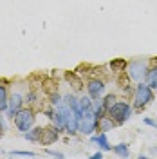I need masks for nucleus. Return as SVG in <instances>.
<instances>
[{
  "instance_id": "nucleus-7",
  "label": "nucleus",
  "mask_w": 157,
  "mask_h": 159,
  "mask_svg": "<svg viewBox=\"0 0 157 159\" xmlns=\"http://www.w3.org/2000/svg\"><path fill=\"white\" fill-rule=\"evenodd\" d=\"M24 96L18 94V92H15V94H11L9 96V103H7V118H15L16 114H18L20 110L24 109Z\"/></svg>"
},
{
  "instance_id": "nucleus-23",
  "label": "nucleus",
  "mask_w": 157,
  "mask_h": 159,
  "mask_svg": "<svg viewBox=\"0 0 157 159\" xmlns=\"http://www.w3.org/2000/svg\"><path fill=\"white\" fill-rule=\"evenodd\" d=\"M45 152L49 154L51 157H60V159H63V157H65V156H63L61 152H56V150H51V148H47V150H45Z\"/></svg>"
},
{
  "instance_id": "nucleus-1",
  "label": "nucleus",
  "mask_w": 157,
  "mask_h": 159,
  "mask_svg": "<svg viewBox=\"0 0 157 159\" xmlns=\"http://www.w3.org/2000/svg\"><path fill=\"white\" fill-rule=\"evenodd\" d=\"M132 112H134L132 103H128L127 99H118L112 107H108L107 116H110L118 125H123V123H127L128 119L132 118Z\"/></svg>"
},
{
  "instance_id": "nucleus-27",
  "label": "nucleus",
  "mask_w": 157,
  "mask_h": 159,
  "mask_svg": "<svg viewBox=\"0 0 157 159\" xmlns=\"http://www.w3.org/2000/svg\"><path fill=\"white\" fill-rule=\"evenodd\" d=\"M92 159H103V150H99L96 154H92Z\"/></svg>"
},
{
  "instance_id": "nucleus-16",
  "label": "nucleus",
  "mask_w": 157,
  "mask_h": 159,
  "mask_svg": "<svg viewBox=\"0 0 157 159\" xmlns=\"http://www.w3.org/2000/svg\"><path fill=\"white\" fill-rule=\"evenodd\" d=\"M7 103H9V94H7V87L0 83V112L7 110Z\"/></svg>"
},
{
  "instance_id": "nucleus-10",
  "label": "nucleus",
  "mask_w": 157,
  "mask_h": 159,
  "mask_svg": "<svg viewBox=\"0 0 157 159\" xmlns=\"http://www.w3.org/2000/svg\"><path fill=\"white\" fill-rule=\"evenodd\" d=\"M90 110L98 116V119H101V118H105V116H107L108 107L105 105L103 98H99V99H92V107H90Z\"/></svg>"
},
{
  "instance_id": "nucleus-25",
  "label": "nucleus",
  "mask_w": 157,
  "mask_h": 159,
  "mask_svg": "<svg viewBox=\"0 0 157 159\" xmlns=\"http://www.w3.org/2000/svg\"><path fill=\"white\" fill-rule=\"evenodd\" d=\"M6 129H7V123H6L4 116H0V132H4Z\"/></svg>"
},
{
  "instance_id": "nucleus-28",
  "label": "nucleus",
  "mask_w": 157,
  "mask_h": 159,
  "mask_svg": "<svg viewBox=\"0 0 157 159\" xmlns=\"http://www.w3.org/2000/svg\"><path fill=\"white\" fill-rule=\"evenodd\" d=\"M154 154H157V148H154Z\"/></svg>"
},
{
  "instance_id": "nucleus-3",
  "label": "nucleus",
  "mask_w": 157,
  "mask_h": 159,
  "mask_svg": "<svg viewBox=\"0 0 157 159\" xmlns=\"http://www.w3.org/2000/svg\"><path fill=\"white\" fill-rule=\"evenodd\" d=\"M127 69H128V78L132 80V81H136V83H141V81H145L146 72L150 67H148L146 58H134L128 61Z\"/></svg>"
},
{
  "instance_id": "nucleus-15",
  "label": "nucleus",
  "mask_w": 157,
  "mask_h": 159,
  "mask_svg": "<svg viewBox=\"0 0 157 159\" xmlns=\"http://www.w3.org/2000/svg\"><path fill=\"white\" fill-rule=\"evenodd\" d=\"M145 81H146L154 90H157V65H154V67H150V69H148Z\"/></svg>"
},
{
  "instance_id": "nucleus-20",
  "label": "nucleus",
  "mask_w": 157,
  "mask_h": 159,
  "mask_svg": "<svg viewBox=\"0 0 157 159\" xmlns=\"http://www.w3.org/2000/svg\"><path fill=\"white\" fill-rule=\"evenodd\" d=\"M9 156H20V157H36L34 152H27V150H13L9 152Z\"/></svg>"
},
{
  "instance_id": "nucleus-2",
  "label": "nucleus",
  "mask_w": 157,
  "mask_h": 159,
  "mask_svg": "<svg viewBox=\"0 0 157 159\" xmlns=\"http://www.w3.org/2000/svg\"><path fill=\"white\" fill-rule=\"evenodd\" d=\"M152 101H154V89L148 85L146 81L137 83L136 89H134V107L137 110H141Z\"/></svg>"
},
{
  "instance_id": "nucleus-9",
  "label": "nucleus",
  "mask_w": 157,
  "mask_h": 159,
  "mask_svg": "<svg viewBox=\"0 0 157 159\" xmlns=\"http://www.w3.org/2000/svg\"><path fill=\"white\" fill-rule=\"evenodd\" d=\"M90 143H94V145H98L99 150H103V152H110L112 150V145H110V141L107 138V132H99V134H92L90 136Z\"/></svg>"
},
{
  "instance_id": "nucleus-11",
  "label": "nucleus",
  "mask_w": 157,
  "mask_h": 159,
  "mask_svg": "<svg viewBox=\"0 0 157 159\" xmlns=\"http://www.w3.org/2000/svg\"><path fill=\"white\" fill-rule=\"evenodd\" d=\"M65 132H67L69 136H76V134H79V119L74 116V112H72V116H69V119H67Z\"/></svg>"
},
{
  "instance_id": "nucleus-22",
  "label": "nucleus",
  "mask_w": 157,
  "mask_h": 159,
  "mask_svg": "<svg viewBox=\"0 0 157 159\" xmlns=\"http://www.w3.org/2000/svg\"><path fill=\"white\" fill-rule=\"evenodd\" d=\"M61 98H63V96H60L58 92H52V94H51V105H52V107H58L60 103H61Z\"/></svg>"
},
{
  "instance_id": "nucleus-5",
  "label": "nucleus",
  "mask_w": 157,
  "mask_h": 159,
  "mask_svg": "<svg viewBox=\"0 0 157 159\" xmlns=\"http://www.w3.org/2000/svg\"><path fill=\"white\" fill-rule=\"evenodd\" d=\"M98 123L99 119L92 110H85L83 118L79 119V134L83 136H92L94 132H98Z\"/></svg>"
},
{
  "instance_id": "nucleus-14",
  "label": "nucleus",
  "mask_w": 157,
  "mask_h": 159,
  "mask_svg": "<svg viewBox=\"0 0 157 159\" xmlns=\"http://www.w3.org/2000/svg\"><path fill=\"white\" fill-rule=\"evenodd\" d=\"M42 127H33L31 130H27L25 134H24V138L27 139V141H31V143H36L38 141L40 143V138H42Z\"/></svg>"
},
{
  "instance_id": "nucleus-17",
  "label": "nucleus",
  "mask_w": 157,
  "mask_h": 159,
  "mask_svg": "<svg viewBox=\"0 0 157 159\" xmlns=\"http://www.w3.org/2000/svg\"><path fill=\"white\" fill-rule=\"evenodd\" d=\"M112 150L119 157H130V147H128V143H118L116 147H112Z\"/></svg>"
},
{
  "instance_id": "nucleus-13",
  "label": "nucleus",
  "mask_w": 157,
  "mask_h": 159,
  "mask_svg": "<svg viewBox=\"0 0 157 159\" xmlns=\"http://www.w3.org/2000/svg\"><path fill=\"white\" fill-rule=\"evenodd\" d=\"M114 127H118V123L110 118V116L101 118V119H99V123H98V130H99V132H108V130H112Z\"/></svg>"
},
{
  "instance_id": "nucleus-6",
  "label": "nucleus",
  "mask_w": 157,
  "mask_h": 159,
  "mask_svg": "<svg viewBox=\"0 0 157 159\" xmlns=\"http://www.w3.org/2000/svg\"><path fill=\"white\" fill-rule=\"evenodd\" d=\"M105 81L99 78H90L87 80V94L92 99H99L105 96Z\"/></svg>"
},
{
  "instance_id": "nucleus-8",
  "label": "nucleus",
  "mask_w": 157,
  "mask_h": 159,
  "mask_svg": "<svg viewBox=\"0 0 157 159\" xmlns=\"http://www.w3.org/2000/svg\"><path fill=\"white\" fill-rule=\"evenodd\" d=\"M60 139V130L56 127H45L42 130V138H40V143L43 147H49L52 143H56Z\"/></svg>"
},
{
  "instance_id": "nucleus-4",
  "label": "nucleus",
  "mask_w": 157,
  "mask_h": 159,
  "mask_svg": "<svg viewBox=\"0 0 157 159\" xmlns=\"http://www.w3.org/2000/svg\"><path fill=\"white\" fill-rule=\"evenodd\" d=\"M15 127L22 132V134H25L27 130H31L33 127H34V110H31V109H22L15 116Z\"/></svg>"
},
{
  "instance_id": "nucleus-19",
  "label": "nucleus",
  "mask_w": 157,
  "mask_h": 159,
  "mask_svg": "<svg viewBox=\"0 0 157 159\" xmlns=\"http://www.w3.org/2000/svg\"><path fill=\"white\" fill-rule=\"evenodd\" d=\"M79 107H81V110L85 112V110H90V107H92V98L90 96H81L79 98Z\"/></svg>"
},
{
  "instance_id": "nucleus-24",
  "label": "nucleus",
  "mask_w": 157,
  "mask_h": 159,
  "mask_svg": "<svg viewBox=\"0 0 157 159\" xmlns=\"http://www.w3.org/2000/svg\"><path fill=\"white\" fill-rule=\"evenodd\" d=\"M143 123L145 125H148V127H154V129H157V121L152 118H143Z\"/></svg>"
},
{
  "instance_id": "nucleus-26",
  "label": "nucleus",
  "mask_w": 157,
  "mask_h": 159,
  "mask_svg": "<svg viewBox=\"0 0 157 159\" xmlns=\"http://www.w3.org/2000/svg\"><path fill=\"white\" fill-rule=\"evenodd\" d=\"M54 112H56V110H51V109L43 110V114H45V116H47L49 119H52V118H54Z\"/></svg>"
},
{
  "instance_id": "nucleus-18",
  "label": "nucleus",
  "mask_w": 157,
  "mask_h": 159,
  "mask_svg": "<svg viewBox=\"0 0 157 159\" xmlns=\"http://www.w3.org/2000/svg\"><path fill=\"white\" fill-rule=\"evenodd\" d=\"M127 65H128V61L123 58H118V60H112L110 61V69L114 70V72H119V74L127 69Z\"/></svg>"
},
{
  "instance_id": "nucleus-12",
  "label": "nucleus",
  "mask_w": 157,
  "mask_h": 159,
  "mask_svg": "<svg viewBox=\"0 0 157 159\" xmlns=\"http://www.w3.org/2000/svg\"><path fill=\"white\" fill-rule=\"evenodd\" d=\"M65 78H67L69 85L74 90H78V92H79V90H83V87H85V85H83V80L79 78L78 74H74V72H67V74H65Z\"/></svg>"
},
{
  "instance_id": "nucleus-21",
  "label": "nucleus",
  "mask_w": 157,
  "mask_h": 159,
  "mask_svg": "<svg viewBox=\"0 0 157 159\" xmlns=\"http://www.w3.org/2000/svg\"><path fill=\"white\" fill-rule=\"evenodd\" d=\"M103 101H105L107 107H112V105L118 101V96H116V94H105V96H103Z\"/></svg>"
}]
</instances>
